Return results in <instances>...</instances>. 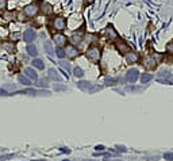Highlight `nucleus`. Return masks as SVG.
<instances>
[{
    "mask_svg": "<svg viewBox=\"0 0 173 161\" xmlns=\"http://www.w3.org/2000/svg\"><path fill=\"white\" fill-rule=\"evenodd\" d=\"M85 56H86V58L89 60V61H92V62H98L99 60H100L102 51H100V49H99L98 46L92 45V46H89V49L86 50Z\"/></svg>",
    "mask_w": 173,
    "mask_h": 161,
    "instance_id": "nucleus-1",
    "label": "nucleus"
},
{
    "mask_svg": "<svg viewBox=\"0 0 173 161\" xmlns=\"http://www.w3.org/2000/svg\"><path fill=\"white\" fill-rule=\"evenodd\" d=\"M157 79L160 83H168V84H173V76L169 73V71H161L158 73Z\"/></svg>",
    "mask_w": 173,
    "mask_h": 161,
    "instance_id": "nucleus-2",
    "label": "nucleus"
},
{
    "mask_svg": "<svg viewBox=\"0 0 173 161\" xmlns=\"http://www.w3.org/2000/svg\"><path fill=\"white\" fill-rule=\"evenodd\" d=\"M142 65H143L146 69H154L156 65H157V61H156V58H154L153 56H146V57H143V60H142Z\"/></svg>",
    "mask_w": 173,
    "mask_h": 161,
    "instance_id": "nucleus-3",
    "label": "nucleus"
},
{
    "mask_svg": "<svg viewBox=\"0 0 173 161\" xmlns=\"http://www.w3.org/2000/svg\"><path fill=\"white\" fill-rule=\"evenodd\" d=\"M38 11H39V7H38L37 4H28V6H26L24 10H23V12L26 14V16H28V18L35 16L37 14H38Z\"/></svg>",
    "mask_w": 173,
    "mask_h": 161,
    "instance_id": "nucleus-4",
    "label": "nucleus"
},
{
    "mask_svg": "<svg viewBox=\"0 0 173 161\" xmlns=\"http://www.w3.org/2000/svg\"><path fill=\"white\" fill-rule=\"evenodd\" d=\"M77 85H79L80 90L88 91V92H95V91H99V90H100V87L92 85V84H91V83H88V81H80Z\"/></svg>",
    "mask_w": 173,
    "mask_h": 161,
    "instance_id": "nucleus-5",
    "label": "nucleus"
},
{
    "mask_svg": "<svg viewBox=\"0 0 173 161\" xmlns=\"http://www.w3.org/2000/svg\"><path fill=\"white\" fill-rule=\"evenodd\" d=\"M35 37H37V33L34 31L33 28H27V30L23 33V41L27 43H31L33 41L35 40Z\"/></svg>",
    "mask_w": 173,
    "mask_h": 161,
    "instance_id": "nucleus-6",
    "label": "nucleus"
},
{
    "mask_svg": "<svg viewBox=\"0 0 173 161\" xmlns=\"http://www.w3.org/2000/svg\"><path fill=\"white\" fill-rule=\"evenodd\" d=\"M53 27L55 30H58V31H62L64 28H65V19L61 18V16H57L54 19V22H53Z\"/></svg>",
    "mask_w": 173,
    "mask_h": 161,
    "instance_id": "nucleus-7",
    "label": "nucleus"
},
{
    "mask_svg": "<svg viewBox=\"0 0 173 161\" xmlns=\"http://www.w3.org/2000/svg\"><path fill=\"white\" fill-rule=\"evenodd\" d=\"M138 77H139V73H138L137 69H130L126 75V80L129 83H135L138 80Z\"/></svg>",
    "mask_w": 173,
    "mask_h": 161,
    "instance_id": "nucleus-8",
    "label": "nucleus"
},
{
    "mask_svg": "<svg viewBox=\"0 0 173 161\" xmlns=\"http://www.w3.org/2000/svg\"><path fill=\"white\" fill-rule=\"evenodd\" d=\"M65 54H66L68 57H71V58H75V57H77L79 51H77V49H76L73 45H68V46L65 47Z\"/></svg>",
    "mask_w": 173,
    "mask_h": 161,
    "instance_id": "nucleus-9",
    "label": "nucleus"
},
{
    "mask_svg": "<svg viewBox=\"0 0 173 161\" xmlns=\"http://www.w3.org/2000/svg\"><path fill=\"white\" fill-rule=\"evenodd\" d=\"M106 35L110 41H114L118 38V33H116V30H115L112 26H108V27L106 28Z\"/></svg>",
    "mask_w": 173,
    "mask_h": 161,
    "instance_id": "nucleus-10",
    "label": "nucleus"
},
{
    "mask_svg": "<svg viewBox=\"0 0 173 161\" xmlns=\"http://www.w3.org/2000/svg\"><path fill=\"white\" fill-rule=\"evenodd\" d=\"M53 40H54V43L57 46H64L66 43V37L62 35V34H54Z\"/></svg>",
    "mask_w": 173,
    "mask_h": 161,
    "instance_id": "nucleus-11",
    "label": "nucleus"
},
{
    "mask_svg": "<svg viewBox=\"0 0 173 161\" xmlns=\"http://www.w3.org/2000/svg\"><path fill=\"white\" fill-rule=\"evenodd\" d=\"M139 60V56L135 53V51H129V53H126V61L129 64H135Z\"/></svg>",
    "mask_w": 173,
    "mask_h": 161,
    "instance_id": "nucleus-12",
    "label": "nucleus"
},
{
    "mask_svg": "<svg viewBox=\"0 0 173 161\" xmlns=\"http://www.w3.org/2000/svg\"><path fill=\"white\" fill-rule=\"evenodd\" d=\"M116 49H118L120 53H123V54H126V53L130 51L129 45H127L126 42H123V41H118V42H116Z\"/></svg>",
    "mask_w": 173,
    "mask_h": 161,
    "instance_id": "nucleus-13",
    "label": "nucleus"
},
{
    "mask_svg": "<svg viewBox=\"0 0 173 161\" xmlns=\"http://www.w3.org/2000/svg\"><path fill=\"white\" fill-rule=\"evenodd\" d=\"M41 11H42L45 15H50L51 12H53V7H51L49 3L42 1V3H41Z\"/></svg>",
    "mask_w": 173,
    "mask_h": 161,
    "instance_id": "nucleus-14",
    "label": "nucleus"
},
{
    "mask_svg": "<svg viewBox=\"0 0 173 161\" xmlns=\"http://www.w3.org/2000/svg\"><path fill=\"white\" fill-rule=\"evenodd\" d=\"M24 75L27 76L30 80H34V81L38 79V76H37V72L34 71L33 68H26V69H24Z\"/></svg>",
    "mask_w": 173,
    "mask_h": 161,
    "instance_id": "nucleus-15",
    "label": "nucleus"
},
{
    "mask_svg": "<svg viewBox=\"0 0 173 161\" xmlns=\"http://www.w3.org/2000/svg\"><path fill=\"white\" fill-rule=\"evenodd\" d=\"M72 42L75 43V45H80V43L83 42V31L75 33V34L72 35Z\"/></svg>",
    "mask_w": 173,
    "mask_h": 161,
    "instance_id": "nucleus-16",
    "label": "nucleus"
},
{
    "mask_svg": "<svg viewBox=\"0 0 173 161\" xmlns=\"http://www.w3.org/2000/svg\"><path fill=\"white\" fill-rule=\"evenodd\" d=\"M49 77L51 80H55V81H61V76L57 73L55 69H49Z\"/></svg>",
    "mask_w": 173,
    "mask_h": 161,
    "instance_id": "nucleus-17",
    "label": "nucleus"
},
{
    "mask_svg": "<svg viewBox=\"0 0 173 161\" xmlns=\"http://www.w3.org/2000/svg\"><path fill=\"white\" fill-rule=\"evenodd\" d=\"M153 79V76L150 75V73H142L141 75V83L142 84H147L149 81H152Z\"/></svg>",
    "mask_w": 173,
    "mask_h": 161,
    "instance_id": "nucleus-18",
    "label": "nucleus"
},
{
    "mask_svg": "<svg viewBox=\"0 0 173 161\" xmlns=\"http://www.w3.org/2000/svg\"><path fill=\"white\" fill-rule=\"evenodd\" d=\"M27 54L31 56V57H35L38 54V50H37V47L34 45H28L27 46Z\"/></svg>",
    "mask_w": 173,
    "mask_h": 161,
    "instance_id": "nucleus-19",
    "label": "nucleus"
},
{
    "mask_svg": "<svg viewBox=\"0 0 173 161\" xmlns=\"http://www.w3.org/2000/svg\"><path fill=\"white\" fill-rule=\"evenodd\" d=\"M33 65L35 68H38V69H43L45 68V64H43V61L42 60H39V58H35L34 61H33Z\"/></svg>",
    "mask_w": 173,
    "mask_h": 161,
    "instance_id": "nucleus-20",
    "label": "nucleus"
},
{
    "mask_svg": "<svg viewBox=\"0 0 173 161\" xmlns=\"http://www.w3.org/2000/svg\"><path fill=\"white\" fill-rule=\"evenodd\" d=\"M73 76H75V77H83V76H84V71L80 67H76L75 69H73Z\"/></svg>",
    "mask_w": 173,
    "mask_h": 161,
    "instance_id": "nucleus-21",
    "label": "nucleus"
},
{
    "mask_svg": "<svg viewBox=\"0 0 173 161\" xmlns=\"http://www.w3.org/2000/svg\"><path fill=\"white\" fill-rule=\"evenodd\" d=\"M19 81L22 83V84H24V85H30V84H31L30 79H28L26 75H19Z\"/></svg>",
    "mask_w": 173,
    "mask_h": 161,
    "instance_id": "nucleus-22",
    "label": "nucleus"
},
{
    "mask_svg": "<svg viewBox=\"0 0 173 161\" xmlns=\"http://www.w3.org/2000/svg\"><path fill=\"white\" fill-rule=\"evenodd\" d=\"M43 46H45V50H46V53L49 56H51L53 54V46H51V43L49 42V41H46V42H45V45H43Z\"/></svg>",
    "mask_w": 173,
    "mask_h": 161,
    "instance_id": "nucleus-23",
    "label": "nucleus"
},
{
    "mask_svg": "<svg viewBox=\"0 0 173 161\" xmlns=\"http://www.w3.org/2000/svg\"><path fill=\"white\" fill-rule=\"evenodd\" d=\"M4 49L7 51H10V53H14L15 51V45L11 42H7V43H4Z\"/></svg>",
    "mask_w": 173,
    "mask_h": 161,
    "instance_id": "nucleus-24",
    "label": "nucleus"
},
{
    "mask_svg": "<svg viewBox=\"0 0 173 161\" xmlns=\"http://www.w3.org/2000/svg\"><path fill=\"white\" fill-rule=\"evenodd\" d=\"M55 54L58 56L60 58H62V57H65V49H62L61 46H58L57 49H55Z\"/></svg>",
    "mask_w": 173,
    "mask_h": 161,
    "instance_id": "nucleus-25",
    "label": "nucleus"
},
{
    "mask_svg": "<svg viewBox=\"0 0 173 161\" xmlns=\"http://www.w3.org/2000/svg\"><path fill=\"white\" fill-rule=\"evenodd\" d=\"M85 40H86V42L92 43V42H95V41L98 40V37L95 35V34H86V35H85Z\"/></svg>",
    "mask_w": 173,
    "mask_h": 161,
    "instance_id": "nucleus-26",
    "label": "nucleus"
},
{
    "mask_svg": "<svg viewBox=\"0 0 173 161\" xmlns=\"http://www.w3.org/2000/svg\"><path fill=\"white\" fill-rule=\"evenodd\" d=\"M60 65H61V68L62 69H65V71H71V65H69V62L68 61H60Z\"/></svg>",
    "mask_w": 173,
    "mask_h": 161,
    "instance_id": "nucleus-27",
    "label": "nucleus"
},
{
    "mask_svg": "<svg viewBox=\"0 0 173 161\" xmlns=\"http://www.w3.org/2000/svg\"><path fill=\"white\" fill-rule=\"evenodd\" d=\"M115 83H116V80L112 79V77H107V79H106V84H107V85H115Z\"/></svg>",
    "mask_w": 173,
    "mask_h": 161,
    "instance_id": "nucleus-28",
    "label": "nucleus"
},
{
    "mask_svg": "<svg viewBox=\"0 0 173 161\" xmlns=\"http://www.w3.org/2000/svg\"><path fill=\"white\" fill-rule=\"evenodd\" d=\"M166 50H168V53L173 54V41H172V42H169L168 45H166Z\"/></svg>",
    "mask_w": 173,
    "mask_h": 161,
    "instance_id": "nucleus-29",
    "label": "nucleus"
},
{
    "mask_svg": "<svg viewBox=\"0 0 173 161\" xmlns=\"http://www.w3.org/2000/svg\"><path fill=\"white\" fill-rule=\"evenodd\" d=\"M164 158L168 161H173V153H165L164 154Z\"/></svg>",
    "mask_w": 173,
    "mask_h": 161,
    "instance_id": "nucleus-30",
    "label": "nucleus"
},
{
    "mask_svg": "<svg viewBox=\"0 0 173 161\" xmlns=\"http://www.w3.org/2000/svg\"><path fill=\"white\" fill-rule=\"evenodd\" d=\"M41 87H49V83H47V80L46 79H42V80H39V83H38Z\"/></svg>",
    "mask_w": 173,
    "mask_h": 161,
    "instance_id": "nucleus-31",
    "label": "nucleus"
},
{
    "mask_svg": "<svg viewBox=\"0 0 173 161\" xmlns=\"http://www.w3.org/2000/svg\"><path fill=\"white\" fill-rule=\"evenodd\" d=\"M54 91H66L65 85H54Z\"/></svg>",
    "mask_w": 173,
    "mask_h": 161,
    "instance_id": "nucleus-32",
    "label": "nucleus"
},
{
    "mask_svg": "<svg viewBox=\"0 0 173 161\" xmlns=\"http://www.w3.org/2000/svg\"><path fill=\"white\" fill-rule=\"evenodd\" d=\"M7 7V0H0V10H4Z\"/></svg>",
    "mask_w": 173,
    "mask_h": 161,
    "instance_id": "nucleus-33",
    "label": "nucleus"
},
{
    "mask_svg": "<svg viewBox=\"0 0 173 161\" xmlns=\"http://www.w3.org/2000/svg\"><path fill=\"white\" fill-rule=\"evenodd\" d=\"M18 19L19 20H26V14H24V12H19V14H18Z\"/></svg>",
    "mask_w": 173,
    "mask_h": 161,
    "instance_id": "nucleus-34",
    "label": "nucleus"
},
{
    "mask_svg": "<svg viewBox=\"0 0 173 161\" xmlns=\"http://www.w3.org/2000/svg\"><path fill=\"white\" fill-rule=\"evenodd\" d=\"M24 92L28 94V95H34V94H35V91H34V90H27V91H24Z\"/></svg>",
    "mask_w": 173,
    "mask_h": 161,
    "instance_id": "nucleus-35",
    "label": "nucleus"
},
{
    "mask_svg": "<svg viewBox=\"0 0 173 161\" xmlns=\"http://www.w3.org/2000/svg\"><path fill=\"white\" fill-rule=\"evenodd\" d=\"M116 149H118V150H120V152H126V148H123V146H118Z\"/></svg>",
    "mask_w": 173,
    "mask_h": 161,
    "instance_id": "nucleus-36",
    "label": "nucleus"
},
{
    "mask_svg": "<svg viewBox=\"0 0 173 161\" xmlns=\"http://www.w3.org/2000/svg\"><path fill=\"white\" fill-rule=\"evenodd\" d=\"M11 157H12V154H11V156H3L0 160H7V158H11Z\"/></svg>",
    "mask_w": 173,
    "mask_h": 161,
    "instance_id": "nucleus-37",
    "label": "nucleus"
},
{
    "mask_svg": "<svg viewBox=\"0 0 173 161\" xmlns=\"http://www.w3.org/2000/svg\"><path fill=\"white\" fill-rule=\"evenodd\" d=\"M95 0H84V3L85 4H91V3H93Z\"/></svg>",
    "mask_w": 173,
    "mask_h": 161,
    "instance_id": "nucleus-38",
    "label": "nucleus"
},
{
    "mask_svg": "<svg viewBox=\"0 0 173 161\" xmlns=\"http://www.w3.org/2000/svg\"><path fill=\"white\" fill-rule=\"evenodd\" d=\"M103 149H104V146H102V145L96 146V150H103Z\"/></svg>",
    "mask_w": 173,
    "mask_h": 161,
    "instance_id": "nucleus-39",
    "label": "nucleus"
},
{
    "mask_svg": "<svg viewBox=\"0 0 173 161\" xmlns=\"http://www.w3.org/2000/svg\"><path fill=\"white\" fill-rule=\"evenodd\" d=\"M0 95H1V96H4V95H7V92H6L4 90H0Z\"/></svg>",
    "mask_w": 173,
    "mask_h": 161,
    "instance_id": "nucleus-40",
    "label": "nucleus"
},
{
    "mask_svg": "<svg viewBox=\"0 0 173 161\" xmlns=\"http://www.w3.org/2000/svg\"><path fill=\"white\" fill-rule=\"evenodd\" d=\"M83 161H98V160H83Z\"/></svg>",
    "mask_w": 173,
    "mask_h": 161,
    "instance_id": "nucleus-41",
    "label": "nucleus"
},
{
    "mask_svg": "<svg viewBox=\"0 0 173 161\" xmlns=\"http://www.w3.org/2000/svg\"><path fill=\"white\" fill-rule=\"evenodd\" d=\"M64 161H69V160H64Z\"/></svg>",
    "mask_w": 173,
    "mask_h": 161,
    "instance_id": "nucleus-42",
    "label": "nucleus"
},
{
    "mask_svg": "<svg viewBox=\"0 0 173 161\" xmlns=\"http://www.w3.org/2000/svg\"><path fill=\"white\" fill-rule=\"evenodd\" d=\"M116 161H120V160H116Z\"/></svg>",
    "mask_w": 173,
    "mask_h": 161,
    "instance_id": "nucleus-43",
    "label": "nucleus"
},
{
    "mask_svg": "<svg viewBox=\"0 0 173 161\" xmlns=\"http://www.w3.org/2000/svg\"><path fill=\"white\" fill-rule=\"evenodd\" d=\"M0 42H1V40H0Z\"/></svg>",
    "mask_w": 173,
    "mask_h": 161,
    "instance_id": "nucleus-44",
    "label": "nucleus"
}]
</instances>
